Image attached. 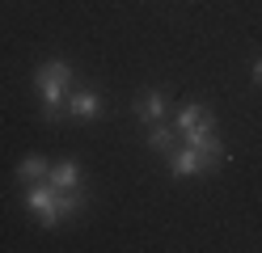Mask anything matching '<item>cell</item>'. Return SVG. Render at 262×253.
<instances>
[{"instance_id": "1", "label": "cell", "mask_w": 262, "mask_h": 253, "mask_svg": "<svg viewBox=\"0 0 262 253\" xmlns=\"http://www.w3.org/2000/svg\"><path fill=\"white\" fill-rule=\"evenodd\" d=\"M68 84H72V67L63 63V59H51V63H42L38 72H34V89L42 93V118L47 123H55V118L63 114V93H68Z\"/></svg>"}, {"instance_id": "2", "label": "cell", "mask_w": 262, "mask_h": 253, "mask_svg": "<svg viewBox=\"0 0 262 253\" xmlns=\"http://www.w3.org/2000/svg\"><path fill=\"white\" fill-rule=\"evenodd\" d=\"M26 211L34 215L42 228H55V224H63V219H59V190H55L51 181H47V186H42V181L26 186Z\"/></svg>"}, {"instance_id": "3", "label": "cell", "mask_w": 262, "mask_h": 253, "mask_svg": "<svg viewBox=\"0 0 262 253\" xmlns=\"http://www.w3.org/2000/svg\"><path fill=\"white\" fill-rule=\"evenodd\" d=\"M178 131L186 135V144L199 140V135H211L216 131V114H211L207 106H182L178 110Z\"/></svg>"}, {"instance_id": "4", "label": "cell", "mask_w": 262, "mask_h": 253, "mask_svg": "<svg viewBox=\"0 0 262 253\" xmlns=\"http://www.w3.org/2000/svg\"><path fill=\"white\" fill-rule=\"evenodd\" d=\"M63 114H68V118H80V123H97V118L106 114V106H102V97H97V93L80 89V93L68 97V110H63Z\"/></svg>"}, {"instance_id": "5", "label": "cell", "mask_w": 262, "mask_h": 253, "mask_svg": "<svg viewBox=\"0 0 262 253\" xmlns=\"http://www.w3.org/2000/svg\"><path fill=\"white\" fill-rule=\"evenodd\" d=\"M169 169H173V177H194V173H203V160L190 144H178L169 152Z\"/></svg>"}, {"instance_id": "6", "label": "cell", "mask_w": 262, "mask_h": 253, "mask_svg": "<svg viewBox=\"0 0 262 253\" xmlns=\"http://www.w3.org/2000/svg\"><path fill=\"white\" fill-rule=\"evenodd\" d=\"M165 110H169V97L161 93V89L144 93V97H140V106H136V114L144 118V123H165Z\"/></svg>"}, {"instance_id": "7", "label": "cell", "mask_w": 262, "mask_h": 253, "mask_svg": "<svg viewBox=\"0 0 262 253\" xmlns=\"http://www.w3.org/2000/svg\"><path fill=\"white\" fill-rule=\"evenodd\" d=\"M47 181H51L55 190H76L80 186V165L76 160H59V165L47 169Z\"/></svg>"}, {"instance_id": "8", "label": "cell", "mask_w": 262, "mask_h": 253, "mask_svg": "<svg viewBox=\"0 0 262 253\" xmlns=\"http://www.w3.org/2000/svg\"><path fill=\"white\" fill-rule=\"evenodd\" d=\"M190 148L199 152V160H203V169H216V165L224 160V144L216 140V131H211V135H199V140H190Z\"/></svg>"}, {"instance_id": "9", "label": "cell", "mask_w": 262, "mask_h": 253, "mask_svg": "<svg viewBox=\"0 0 262 253\" xmlns=\"http://www.w3.org/2000/svg\"><path fill=\"white\" fill-rule=\"evenodd\" d=\"M89 207V190L85 186H76V190H59V219H72Z\"/></svg>"}, {"instance_id": "10", "label": "cell", "mask_w": 262, "mask_h": 253, "mask_svg": "<svg viewBox=\"0 0 262 253\" xmlns=\"http://www.w3.org/2000/svg\"><path fill=\"white\" fill-rule=\"evenodd\" d=\"M148 148L161 152V156H169V152L178 148V131H173L169 123H152V131H148Z\"/></svg>"}, {"instance_id": "11", "label": "cell", "mask_w": 262, "mask_h": 253, "mask_svg": "<svg viewBox=\"0 0 262 253\" xmlns=\"http://www.w3.org/2000/svg\"><path fill=\"white\" fill-rule=\"evenodd\" d=\"M47 169H51V165H47L42 156H26V160L17 165V181H21V186H34V181L47 177Z\"/></svg>"}, {"instance_id": "12", "label": "cell", "mask_w": 262, "mask_h": 253, "mask_svg": "<svg viewBox=\"0 0 262 253\" xmlns=\"http://www.w3.org/2000/svg\"><path fill=\"white\" fill-rule=\"evenodd\" d=\"M250 76H254V84L262 89V59H254V67H250Z\"/></svg>"}]
</instances>
